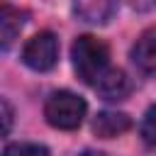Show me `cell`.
I'll use <instances>...</instances> for the list:
<instances>
[{
	"label": "cell",
	"mask_w": 156,
	"mask_h": 156,
	"mask_svg": "<svg viewBox=\"0 0 156 156\" xmlns=\"http://www.w3.org/2000/svg\"><path fill=\"white\" fill-rule=\"evenodd\" d=\"M71 58L78 78L88 85H95L110 68V46L93 34H80L71 46Z\"/></svg>",
	"instance_id": "obj_1"
},
{
	"label": "cell",
	"mask_w": 156,
	"mask_h": 156,
	"mask_svg": "<svg viewBox=\"0 0 156 156\" xmlns=\"http://www.w3.org/2000/svg\"><path fill=\"white\" fill-rule=\"evenodd\" d=\"M88 112V105L80 95L71 90H56L44 102V117L56 129H76L80 127L83 117Z\"/></svg>",
	"instance_id": "obj_2"
},
{
	"label": "cell",
	"mask_w": 156,
	"mask_h": 156,
	"mask_svg": "<svg viewBox=\"0 0 156 156\" xmlns=\"http://www.w3.org/2000/svg\"><path fill=\"white\" fill-rule=\"evenodd\" d=\"M58 61V39L54 32L34 34L22 49V63L32 71H49Z\"/></svg>",
	"instance_id": "obj_3"
},
{
	"label": "cell",
	"mask_w": 156,
	"mask_h": 156,
	"mask_svg": "<svg viewBox=\"0 0 156 156\" xmlns=\"http://www.w3.org/2000/svg\"><path fill=\"white\" fill-rule=\"evenodd\" d=\"M95 88H98V93L105 100L119 102V100H124L132 93V80H129V76L122 68H107L102 73V78L95 83Z\"/></svg>",
	"instance_id": "obj_4"
},
{
	"label": "cell",
	"mask_w": 156,
	"mask_h": 156,
	"mask_svg": "<svg viewBox=\"0 0 156 156\" xmlns=\"http://www.w3.org/2000/svg\"><path fill=\"white\" fill-rule=\"evenodd\" d=\"M132 61L141 73H156V27L139 34L132 46Z\"/></svg>",
	"instance_id": "obj_5"
},
{
	"label": "cell",
	"mask_w": 156,
	"mask_h": 156,
	"mask_svg": "<svg viewBox=\"0 0 156 156\" xmlns=\"http://www.w3.org/2000/svg\"><path fill=\"white\" fill-rule=\"evenodd\" d=\"M119 0H73V12L88 24H105L112 20Z\"/></svg>",
	"instance_id": "obj_6"
},
{
	"label": "cell",
	"mask_w": 156,
	"mask_h": 156,
	"mask_svg": "<svg viewBox=\"0 0 156 156\" xmlns=\"http://www.w3.org/2000/svg\"><path fill=\"white\" fill-rule=\"evenodd\" d=\"M129 127H132L129 115L117 112V110H102V112H98L95 119H93V132H95L100 139L119 136V134H124Z\"/></svg>",
	"instance_id": "obj_7"
},
{
	"label": "cell",
	"mask_w": 156,
	"mask_h": 156,
	"mask_svg": "<svg viewBox=\"0 0 156 156\" xmlns=\"http://www.w3.org/2000/svg\"><path fill=\"white\" fill-rule=\"evenodd\" d=\"M24 17H27V12H22L20 7H12L10 2H2V7H0V39H2V49H7L15 41L20 29L24 27Z\"/></svg>",
	"instance_id": "obj_8"
},
{
	"label": "cell",
	"mask_w": 156,
	"mask_h": 156,
	"mask_svg": "<svg viewBox=\"0 0 156 156\" xmlns=\"http://www.w3.org/2000/svg\"><path fill=\"white\" fill-rule=\"evenodd\" d=\"M2 156H49V149L34 141H15L5 146Z\"/></svg>",
	"instance_id": "obj_9"
},
{
	"label": "cell",
	"mask_w": 156,
	"mask_h": 156,
	"mask_svg": "<svg viewBox=\"0 0 156 156\" xmlns=\"http://www.w3.org/2000/svg\"><path fill=\"white\" fill-rule=\"evenodd\" d=\"M139 134H141V139H144L149 146H156V105H151V107L144 112Z\"/></svg>",
	"instance_id": "obj_10"
},
{
	"label": "cell",
	"mask_w": 156,
	"mask_h": 156,
	"mask_svg": "<svg viewBox=\"0 0 156 156\" xmlns=\"http://www.w3.org/2000/svg\"><path fill=\"white\" fill-rule=\"evenodd\" d=\"M0 105H2V122H5L2 132H5V134H10V129H12V105H10L7 100H2Z\"/></svg>",
	"instance_id": "obj_11"
},
{
	"label": "cell",
	"mask_w": 156,
	"mask_h": 156,
	"mask_svg": "<svg viewBox=\"0 0 156 156\" xmlns=\"http://www.w3.org/2000/svg\"><path fill=\"white\" fill-rule=\"evenodd\" d=\"M127 2H129V7L136 10V12H149V10L156 7V0H127Z\"/></svg>",
	"instance_id": "obj_12"
},
{
	"label": "cell",
	"mask_w": 156,
	"mask_h": 156,
	"mask_svg": "<svg viewBox=\"0 0 156 156\" xmlns=\"http://www.w3.org/2000/svg\"><path fill=\"white\" fill-rule=\"evenodd\" d=\"M80 156H107V154H100V151H85V154H80Z\"/></svg>",
	"instance_id": "obj_13"
}]
</instances>
